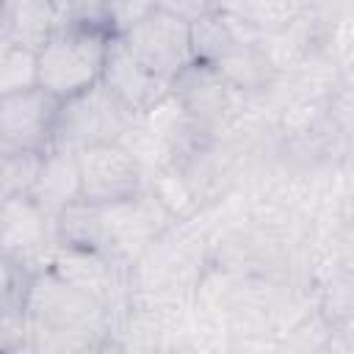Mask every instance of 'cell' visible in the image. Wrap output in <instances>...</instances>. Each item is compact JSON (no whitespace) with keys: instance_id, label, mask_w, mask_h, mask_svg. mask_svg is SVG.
Listing matches in <instances>:
<instances>
[{"instance_id":"6da1fadb","label":"cell","mask_w":354,"mask_h":354,"mask_svg":"<svg viewBox=\"0 0 354 354\" xmlns=\"http://www.w3.org/2000/svg\"><path fill=\"white\" fill-rule=\"evenodd\" d=\"M22 310L25 348L30 351H100L111 346L113 313L50 266L25 279Z\"/></svg>"},{"instance_id":"7a4b0ae2","label":"cell","mask_w":354,"mask_h":354,"mask_svg":"<svg viewBox=\"0 0 354 354\" xmlns=\"http://www.w3.org/2000/svg\"><path fill=\"white\" fill-rule=\"evenodd\" d=\"M111 36L91 28H55L36 50V86L58 100H69L100 83Z\"/></svg>"},{"instance_id":"3957f363","label":"cell","mask_w":354,"mask_h":354,"mask_svg":"<svg viewBox=\"0 0 354 354\" xmlns=\"http://www.w3.org/2000/svg\"><path fill=\"white\" fill-rule=\"evenodd\" d=\"M136 116L138 113L122 105L102 83H94L80 94L61 100L50 149L77 155L94 144H113L127 133Z\"/></svg>"},{"instance_id":"277c9868","label":"cell","mask_w":354,"mask_h":354,"mask_svg":"<svg viewBox=\"0 0 354 354\" xmlns=\"http://www.w3.org/2000/svg\"><path fill=\"white\" fill-rule=\"evenodd\" d=\"M55 249V218L44 213L30 194L0 202V257L25 279L47 268Z\"/></svg>"},{"instance_id":"5b68a950","label":"cell","mask_w":354,"mask_h":354,"mask_svg":"<svg viewBox=\"0 0 354 354\" xmlns=\"http://www.w3.org/2000/svg\"><path fill=\"white\" fill-rule=\"evenodd\" d=\"M122 41L149 72L169 83L194 61L191 19L166 8H152L141 22L122 33Z\"/></svg>"},{"instance_id":"8992f818","label":"cell","mask_w":354,"mask_h":354,"mask_svg":"<svg viewBox=\"0 0 354 354\" xmlns=\"http://www.w3.org/2000/svg\"><path fill=\"white\" fill-rule=\"evenodd\" d=\"M58 105L41 86L0 97V152H47Z\"/></svg>"},{"instance_id":"52a82bcc","label":"cell","mask_w":354,"mask_h":354,"mask_svg":"<svg viewBox=\"0 0 354 354\" xmlns=\"http://www.w3.org/2000/svg\"><path fill=\"white\" fill-rule=\"evenodd\" d=\"M80 199L86 202H119L144 188V171L138 160L119 144H94L77 152Z\"/></svg>"},{"instance_id":"ba28073f","label":"cell","mask_w":354,"mask_h":354,"mask_svg":"<svg viewBox=\"0 0 354 354\" xmlns=\"http://www.w3.org/2000/svg\"><path fill=\"white\" fill-rule=\"evenodd\" d=\"M169 91L180 100V105L188 111V116L213 138L227 127V122L235 113L238 88H232L213 66H207L202 61H191L171 80Z\"/></svg>"},{"instance_id":"9c48e42d","label":"cell","mask_w":354,"mask_h":354,"mask_svg":"<svg viewBox=\"0 0 354 354\" xmlns=\"http://www.w3.org/2000/svg\"><path fill=\"white\" fill-rule=\"evenodd\" d=\"M50 268L61 279L75 285L77 290H83L91 299H97L100 304H105L111 313L116 310V301L127 285L124 266H119L108 254H102L97 249H86V246L58 243V249L50 260Z\"/></svg>"},{"instance_id":"30bf717a","label":"cell","mask_w":354,"mask_h":354,"mask_svg":"<svg viewBox=\"0 0 354 354\" xmlns=\"http://www.w3.org/2000/svg\"><path fill=\"white\" fill-rule=\"evenodd\" d=\"M100 83L122 102L127 105L133 113H144L149 111L158 100H163L171 88L169 80L158 77L155 72H149L122 41V36H111L108 41V53H105V64H102V75Z\"/></svg>"},{"instance_id":"8fae6325","label":"cell","mask_w":354,"mask_h":354,"mask_svg":"<svg viewBox=\"0 0 354 354\" xmlns=\"http://www.w3.org/2000/svg\"><path fill=\"white\" fill-rule=\"evenodd\" d=\"M33 202L50 213L53 218L80 199V171H77V155L75 152H58L47 149L41 155L39 174L30 188Z\"/></svg>"},{"instance_id":"7c38bea8","label":"cell","mask_w":354,"mask_h":354,"mask_svg":"<svg viewBox=\"0 0 354 354\" xmlns=\"http://www.w3.org/2000/svg\"><path fill=\"white\" fill-rule=\"evenodd\" d=\"M0 19L6 41L33 53L58 28L53 0H0Z\"/></svg>"},{"instance_id":"4fadbf2b","label":"cell","mask_w":354,"mask_h":354,"mask_svg":"<svg viewBox=\"0 0 354 354\" xmlns=\"http://www.w3.org/2000/svg\"><path fill=\"white\" fill-rule=\"evenodd\" d=\"M41 155L44 152H0V202L30 194Z\"/></svg>"},{"instance_id":"5bb4252c","label":"cell","mask_w":354,"mask_h":354,"mask_svg":"<svg viewBox=\"0 0 354 354\" xmlns=\"http://www.w3.org/2000/svg\"><path fill=\"white\" fill-rule=\"evenodd\" d=\"M58 28H91L111 33V0H53Z\"/></svg>"},{"instance_id":"9a60e30c","label":"cell","mask_w":354,"mask_h":354,"mask_svg":"<svg viewBox=\"0 0 354 354\" xmlns=\"http://www.w3.org/2000/svg\"><path fill=\"white\" fill-rule=\"evenodd\" d=\"M36 86V53L6 44L0 50V97Z\"/></svg>"},{"instance_id":"2e32d148","label":"cell","mask_w":354,"mask_h":354,"mask_svg":"<svg viewBox=\"0 0 354 354\" xmlns=\"http://www.w3.org/2000/svg\"><path fill=\"white\" fill-rule=\"evenodd\" d=\"M22 282L0 290V351L25 348V310H22Z\"/></svg>"},{"instance_id":"e0dca14e","label":"cell","mask_w":354,"mask_h":354,"mask_svg":"<svg viewBox=\"0 0 354 354\" xmlns=\"http://www.w3.org/2000/svg\"><path fill=\"white\" fill-rule=\"evenodd\" d=\"M152 8H158L152 0H111V33L113 36L127 33Z\"/></svg>"},{"instance_id":"ac0fdd59","label":"cell","mask_w":354,"mask_h":354,"mask_svg":"<svg viewBox=\"0 0 354 354\" xmlns=\"http://www.w3.org/2000/svg\"><path fill=\"white\" fill-rule=\"evenodd\" d=\"M158 8H166L171 14H180L185 19H196L205 11L213 8V0H152Z\"/></svg>"},{"instance_id":"d6986e66","label":"cell","mask_w":354,"mask_h":354,"mask_svg":"<svg viewBox=\"0 0 354 354\" xmlns=\"http://www.w3.org/2000/svg\"><path fill=\"white\" fill-rule=\"evenodd\" d=\"M25 277L11 266V263H6L3 257H0V290H6V288H11V285H17V282H22Z\"/></svg>"},{"instance_id":"ffe728a7","label":"cell","mask_w":354,"mask_h":354,"mask_svg":"<svg viewBox=\"0 0 354 354\" xmlns=\"http://www.w3.org/2000/svg\"><path fill=\"white\" fill-rule=\"evenodd\" d=\"M6 44H8V41H6V36H3V19H0V50H3Z\"/></svg>"},{"instance_id":"44dd1931","label":"cell","mask_w":354,"mask_h":354,"mask_svg":"<svg viewBox=\"0 0 354 354\" xmlns=\"http://www.w3.org/2000/svg\"><path fill=\"white\" fill-rule=\"evenodd\" d=\"M310 3H340V0H310Z\"/></svg>"}]
</instances>
